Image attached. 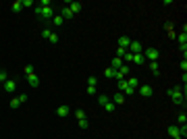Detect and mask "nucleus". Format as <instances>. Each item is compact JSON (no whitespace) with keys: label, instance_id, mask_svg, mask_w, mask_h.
Returning <instances> with one entry per match:
<instances>
[{"label":"nucleus","instance_id":"nucleus-1","mask_svg":"<svg viewBox=\"0 0 187 139\" xmlns=\"http://www.w3.org/2000/svg\"><path fill=\"white\" fill-rule=\"evenodd\" d=\"M168 96L173 100L177 106H183L185 104V98H183V87H173V89H168Z\"/></svg>","mask_w":187,"mask_h":139},{"label":"nucleus","instance_id":"nucleus-2","mask_svg":"<svg viewBox=\"0 0 187 139\" xmlns=\"http://www.w3.org/2000/svg\"><path fill=\"white\" fill-rule=\"evenodd\" d=\"M33 11H35V15L40 17V19H52L54 17V11H52V7H33Z\"/></svg>","mask_w":187,"mask_h":139},{"label":"nucleus","instance_id":"nucleus-3","mask_svg":"<svg viewBox=\"0 0 187 139\" xmlns=\"http://www.w3.org/2000/svg\"><path fill=\"white\" fill-rule=\"evenodd\" d=\"M141 54H144L145 60H150V63H156V60H158V56H160V52H158L156 48H145Z\"/></svg>","mask_w":187,"mask_h":139},{"label":"nucleus","instance_id":"nucleus-4","mask_svg":"<svg viewBox=\"0 0 187 139\" xmlns=\"http://www.w3.org/2000/svg\"><path fill=\"white\" fill-rule=\"evenodd\" d=\"M129 52L131 54H141L144 52V46H141V42H137V40H131V44H129Z\"/></svg>","mask_w":187,"mask_h":139},{"label":"nucleus","instance_id":"nucleus-5","mask_svg":"<svg viewBox=\"0 0 187 139\" xmlns=\"http://www.w3.org/2000/svg\"><path fill=\"white\" fill-rule=\"evenodd\" d=\"M177 40H179V48L183 50V58H185V54H187V33H185V31H183V33H179V37H177Z\"/></svg>","mask_w":187,"mask_h":139},{"label":"nucleus","instance_id":"nucleus-6","mask_svg":"<svg viewBox=\"0 0 187 139\" xmlns=\"http://www.w3.org/2000/svg\"><path fill=\"white\" fill-rule=\"evenodd\" d=\"M15 87H17V83H15L13 79H7V81L2 83V89L7 91V93H13V91H15Z\"/></svg>","mask_w":187,"mask_h":139},{"label":"nucleus","instance_id":"nucleus-7","mask_svg":"<svg viewBox=\"0 0 187 139\" xmlns=\"http://www.w3.org/2000/svg\"><path fill=\"white\" fill-rule=\"evenodd\" d=\"M137 91H139V93H141L144 98H150V96L154 93V89L150 87V85H139V87H137Z\"/></svg>","mask_w":187,"mask_h":139},{"label":"nucleus","instance_id":"nucleus-8","mask_svg":"<svg viewBox=\"0 0 187 139\" xmlns=\"http://www.w3.org/2000/svg\"><path fill=\"white\" fill-rule=\"evenodd\" d=\"M127 75H129V64H123L117 71V79H127Z\"/></svg>","mask_w":187,"mask_h":139},{"label":"nucleus","instance_id":"nucleus-9","mask_svg":"<svg viewBox=\"0 0 187 139\" xmlns=\"http://www.w3.org/2000/svg\"><path fill=\"white\" fill-rule=\"evenodd\" d=\"M110 102H112L114 106H123V104H125V96L121 93V91H117V93H114V98H112Z\"/></svg>","mask_w":187,"mask_h":139},{"label":"nucleus","instance_id":"nucleus-10","mask_svg":"<svg viewBox=\"0 0 187 139\" xmlns=\"http://www.w3.org/2000/svg\"><path fill=\"white\" fill-rule=\"evenodd\" d=\"M27 83L31 85L33 89H35V87H40V79H38V75H35V73H33V75H27Z\"/></svg>","mask_w":187,"mask_h":139},{"label":"nucleus","instance_id":"nucleus-11","mask_svg":"<svg viewBox=\"0 0 187 139\" xmlns=\"http://www.w3.org/2000/svg\"><path fill=\"white\" fill-rule=\"evenodd\" d=\"M67 7L71 8V13L75 15V13H79V11L83 8V4H81V2H67Z\"/></svg>","mask_w":187,"mask_h":139},{"label":"nucleus","instance_id":"nucleus-12","mask_svg":"<svg viewBox=\"0 0 187 139\" xmlns=\"http://www.w3.org/2000/svg\"><path fill=\"white\" fill-rule=\"evenodd\" d=\"M60 17H62V19H73V17H75V15L71 13V8L67 7V4H65V7L60 8Z\"/></svg>","mask_w":187,"mask_h":139},{"label":"nucleus","instance_id":"nucleus-13","mask_svg":"<svg viewBox=\"0 0 187 139\" xmlns=\"http://www.w3.org/2000/svg\"><path fill=\"white\" fill-rule=\"evenodd\" d=\"M129 44H131V37H127V35H121L118 37V46L121 48H129Z\"/></svg>","mask_w":187,"mask_h":139},{"label":"nucleus","instance_id":"nucleus-14","mask_svg":"<svg viewBox=\"0 0 187 139\" xmlns=\"http://www.w3.org/2000/svg\"><path fill=\"white\" fill-rule=\"evenodd\" d=\"M127 85H129V89H133V91H135V89L139 87V81L135 79V77H129V79H127Z\"/></svg>","mask_w":187,"mask_h":139},{"label":"nucleus","instance_id":"nucleus-15","mask_svg":"<svg viewBox=\"0 0 187 139\" xmlns=\"http://www.w3.org/2000/svg\"><path fill=\"white\" fill-rule=\"evenodd\" d=\"M121 67H123V60H121L118 56H114V58H112V63H110V69L118 71V69H121Z\"/></svg>","mask_w":187,"mask_h":139},{"label":"nucleus","instance_id":"nucleus-16","mask_svg":"<svg viewBox=\"0 0 187 139\" xmlns=\"http://www.w3.org/2000/svg\"><path fill=\"white\" fill-rule=\"evenodd\" d=\"M131 63H133V64H139V67H141V64L145 63V58H144V54H133V58H131Z\"/></svg>","mask_w":187,"mask_h":139},{"label":"nucleus","instance_id":"nucleus-17","mask_svg":"<svg viewBox=\"0 0 187 139\" xmlns=\"http://www.w3.org/2000/svg\"><path fill=\"white\" fill-rule=\"evenodd\" d=\"M56 114L58 116H69V106H58L56 108Z\"/></svg>","mask_w":187,"mask_h":139},{"label":"nucleus","instance_id":"nucleus-18","mask_svg":"<svg viewBox=\"0 0 187 139\" xmlns=\"http://www.w3.org/2000/svg\"><path fill=\"white\" fill-rule=\"evenodd\" d=\"M168 135H171V137H177V135H179V125H171L168 127Z\"/></svg>","mask_w":187,"mask_h":139},{"label":"nucleus","instance_id":"nucleus-19","mask_svg":"<svg viewBox=\"0 0 187 139\" xmlns=\"http://www.w3.org/2000/svg\"><path fill=\"white\" fill-rule=\"evenodd\" d=\"M11 11H13V13H21V11H23V4H21V0H15L13 7H11Z\"/></svg>","mask_w":187,"mask_h":139},{"label":"nucleus","instance_id":"nucleus-20","mask_svg":"<svg viewBox=\"0 0 187 139\" xmlns=\"http://www.w3.org/2000/svg\"><path fill=\"white\" fill-rule=\"evenodd\" d=\"M62 23H65V19H62L60 15H54V17H52V25H56V27H60Z\"/></svg>","mask_w":187,"mask_h":139},{"label":"nucleus","instance_id":"nucleus-21","mask_svg":"<svg viewBox=\"0 0 187 139\" xmlns=\"http://www.w3.org/2000/svg\"><path fill=\"white\" fill-rule=\"evenodd\" d=\"M104 77H108V79H117V71H114V69H110V67H108V69L104 71Z\"/></svg>","mask_w":187,"mask_h":139},{"label":"nucleus","instance_id":"nucleus-22","mask_svg":"<svg viewBox=\"0 0 187 139\" xmlns=\"http://www.w3.org/2000/svg\"><path fill=\"white\" fill-rule=\"evenodd\" d=\"M87 85L96 87V85H98V77H96V75H90V77H87Z\"/></svg>","mask_w":187,"mask_h":139},{"label":"nucleus","instance_id":"nucleus-23","mask_svg":"<svg viewBox=\"0 0 187 139\" xmlns=\"http://www.w3.org/2000/svg\"><path fill=\"white\" fill-rule=\"evenodd\" d=\"M150 71H152L154 75H160V67H158V63H150Z\"/></svg>","mask_w":187,"mask_h":139},{"label":"nucleus","instance_id":"nucleus-24","mask_svg":"<svg viewBox=\"0 0 187 139\" xmlns=\"http://www.w3.org/2000/svg\"><path fill=\"white\" fill-rule=\"evenodd\" d=\"M108 102H110V100H108V96H104V93H102V96H98V104H100V106L108 104Z\"/></svg>","mask_w":187,"mask_h":139},{"label":"nucleus","instance_id":"nucleus-25","mask_svg":"<svg viewBox=\"0 0 187 139\" xmlns=\"http://www.w3.org/2000/svg\"><path fill=\"white\" fill-rule=\"evenodd\" d=\"M177 123H179V125H185V123H187V116H185V112H181L179 116H177Z\"/></svg>","mask_w":187,"mask_h":139},{"label":"nucleus","instance_id":"nucleus-26","mask_svg":"<svg viewBox=\"0 0 187 139\" xmlns=\"http://www.w3.org/2000/svg\"><path fill=\"white\" fill-rule=\"evenodd\" d=\"M104 110H106V112H114V110H117V106L112 104V102H108V104H104Z\"/></svg>","mask_w":187,"mask_h":139},{"label":"nucleus","instance_id":"nucleus-27","mask_svg":"<svg viewBox=\"0 0 187 139\" xmlns=\"http://www.w3.org/2000/svg\"><path fill=\"white\" fill-rule=\"evenodd\" d=\"M75 116H77V120H83V118H85V112H83L81 108H77V110H75Z\"/></svg>","mask_w":187,"mask_h":139},{"label":"nucleus","instance_id":"nucleus-28","mask_svg":"<svg viewBox=\"0 0 187 139\" xmlns=\"http://www.w3.org/2000/svg\"><path fill=\"white\" fill-rule=\"evenodd\" d=\"M77 125H79V129H87L90 123H87V118H83V120H77Z\"/></svg>","mask_w":187,"mask_h":139},{"label":"nucleus","instance_id":"nucleus-29","mask_svg":"<svg viewBox=\"0 0 187 139\" xmlns=\"http://www.w3.org/2000/svg\"><path fill=\"white\" fill-rule=\"evenodd\" d=\"M127 52H129V50H127V48H121V46H118V48H117V56H118V58H123V56L127 54Z\"/></svg>","mask_w":187,"mask_h":139},{"label":"nucleus","instance_id":"nucleus-30","mask_svg":"<svg viewBox=\"0 0 187 139\" xmlns=\"http://www.w3.org/2000/svg\"><path fill=\"white\" fill-rule=\"evenodd\" d=\"M48 42H50V44H56V42H58V35L50 31V35H48Z\"/></svg>","mask_w":187,"mask_h":139},{"label":"nucleus","instance_id":"nucleus-31","mask_svg":"<svg viewBox=\"0 0 187 139\" xmlns=\"http://www.w3.org/2000/svg\"><path fill=\"white\" fill-rule=\"evenodd\" d=\"M7 79H8V73H7V71H0V85L4 83Z\"/></svg>","mask_w":187,"mask_h":139},{"label":"nucleus","instance_id":"nucleus-32","mask_svg":"<svg viewBox=\"0 0 187 139\" xmlns=\"http://www.w3.org/2000/svg\"><path fill=\"white\" fill-rule=\"evenodd\" d=\"M19 106H21L19 98H13V100H11V108H19Z\"/></svg>","mask_w":187,"mask_h":139},{"label":"nucleus","instance_id":"nucleus-33","mask_svg":"<svg viewBox=\"0 0 187 139\" xmlns=\"http://www.w3.org/2000/svg\"><path fill=\"white\" fill-rule=\"evenodd\" d=\"M25 75H33V67H31V64H25Z\"/></svg>","mask_w":187,"mask_h":139},{"label":"nucleus","instance_id":"nucleus-34","mask_svg":"<svg viewBox=\"0 0 187 139\" xmlns=\"http://www.w3.org/2000/svg\"><path fill=\"white\" fill-rule=\"evenodd\" d=\"M21 4H23V8L25 7H33V0H21Z\"/></svg>","mask_w":187,"mask_h":139},{"label":"nucleus","instance_id":"nucleus-35","mask_svg":"<svg viewBox=\"0 0 187 139\" xmlns=\"http://www.w3.org/2000/svg\"><path fill=\"white\" fill-rule=\"evenodd\" d=\"M85 91H87L90 96H94V93H96V91H98V87H91V85H87V89H85Z\"/></svg>","mask_w":187,"mask_h":139},{"label":"nucleus","instance_id":"nucleus-36","mask_svg":"<svg viewBox=\"0 0 187 139\" xmlns=\"http://www.w3.org/2000/svg\"><path fill=\"white\" fill-rule=\"evenodd\" d=\"M40 7H44V8H46V7H52V2H50V0H42Z\"/></svg>","mask_w":187,"mask_h":139},{"label":"nucleus","instance_id":"nucleus-37","mask_svg":"<svg viewBox=\"0 0 187 139\" xmlns=\"http://www.w3.org/2000/svg\"><path fill=\"white\" fill-rule=\"evenodd\" d=\"M19 102H21V104H25V102H27V93H21V96H19Z\"/></svg>","mask_w":187,"mask_h":139},{"label":"nucleus","instance_id":"nucleus-38","mask_svg":"<svg viewBox=\"0 0 187 139\" xmlns=\"http://www.w3.org/2000/svg\"><path fill=\"white\" fill-rule=\"evenodd\" d=\"M181 71H183V73H185V71H187V63H185V58L181 60Z\"/></svg>","mask_w":187,"mask_h":139},{"label":"nucleus","instance_id":"nucleus-39","mask_svg":"<svg viewBox=\"0 0 187 139\" xmlns=\"http://www.w3.org/2000/svg\"><path fill=\"white\" fill-rule=\"evenodd\" d=\"M175 139H183V137H181V135H177V137H175Z\"/></svg>","mask_w":187,"mask_h":139}]
</instances>
